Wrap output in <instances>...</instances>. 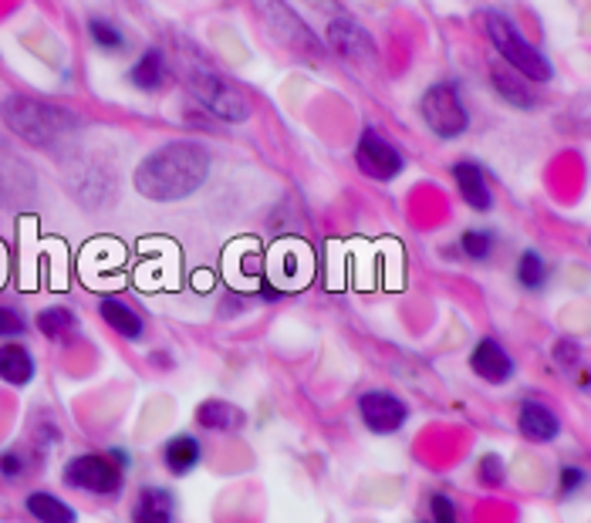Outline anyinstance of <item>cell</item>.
I'll return each instance as SVG.
<instances>
[{"instance_id": "cell-17", "label": "cell", "mask_w": 591, "mask_h": 523, "mask_svg": "<svg viewBox=\"0 0 591 523\" xmlns=\"http://www.w3.org/2000/svg\"><path fill=\"white\" fill-rule=\"evenodd\" d=\"M196 426L210 429V432H236L247 426V416H244V409H236L233 402L207 398L196 406Z\"/></svg>"}, {"instance_id": "cell-1", "label": "cell", "mask_w": 591, "mask_h": 523, "mask_svg": "<svg viewBox=\"0 0 591 523\" xmlns=\"http://www.w3.org/2000/svg\"><path fill=\"white\" fill-rule=\"evenodd\" d=\"M210 176V152L200 142L176 139L149 152L136 166V193L152 204H179L193 196Z\"/></svg>"}, {"instance_id": "cell-16", "label": "cell", "mask_w": 591, "mask_h": 523, "mask_svg": "<svg viewBox=\"0 0 591 523\" xmlns=\"http://www.w3.org/2000/svg\"><path fill=\"white\" fill-rule=\"evenodd\" d=\"M518 429H521V435L531 439V442H551V439H558L561 422H558L555 412L544 406V402L528 398L524 406H521V416H518Z\"/></svg>"}, {"instance_id": "cell-10", "label": "cell", "mask_w": 591, "mask_h": 523, "mask_svg": "<svg viewBox=\"0 0 591 523\" xmlns=\"http://www.w3.org/2000/svg\"><path fill=\"white\" fill-rule=\"evenodd\" d=\"M328 37V48L345 58L348 65H375V42H372V34L359 24V21H351V18H335L325 31Z\"/></svg>"}, {"instance_id": "cell-5", "label": "cell", "mask_w": 591, "mask_h": 523, "mask_svg": "<svg viewBox=\"0 0 591 523\" xmlns=\"http://www.w3.org/2000/svg\"><path fill=\"white\" fill-rule=\"evenodd\" d=\"M247 4L260 14L264 27L274 34V42L285 45L291 55H298L304 61L322 58L318 34L301 21V14L288 4V0H247Z\"/></svg>"}, {"instance_id": "cell-18", "label": "cell", "mask_w": 591, "mask_h": 523, "mask_svg": "<svg viewBox=\"0 0 591 523\" xmlns=\"http://www.w3.org/2000/svg\"><path fill=\"white\" fill-rule=\"evenodd\" d=\"M200 460H204V446H200V439L189 435V432H176L163 446V463L173 476L193 473L196 466H200Z\"/></svg>"}, {"instance_id": "cell-26", "label": "cell", "mask_w": 591, "mask_h": 523, "mask_svg": "<svg viewBox=\"0 0 591 523\" xmlns=\"http://www.w3.org/2000/svg\"><path fill=\"white\" fill-rule=\"evenodd\" d=\"M460 247L470 260H487L494 254V233L487 230H466L460 236Z\"/></svg>"}, {"instance_id": "cell-24", "label": "cell", "mask_w": 591, "mask_h": 523, "mask_svg": "<svg viewBox=\"0 0 591 523\" xmlns=\"http://www.w3.org/2000/svg\"><path fill=\"white\" fill-rule=\"evenodd\" d=\"M518 280L524 291H541L547 284V264L537 251H524L518 260Z\"/></svg>"}, {"instance_id": "cell-13", "label": "cell", "mask_w": 591, "mask_h": 523, "mask_svg": "<svg viewBox=\"0 0 591 523\" xmlns=\"http://www.w3.org/2000/svg\"><path fill=\"white\" fill-rule=\"evenodd\" d=\"M453 183L463 196V204L477 213H487L494 207V193H490V183H487V173L477 166V163H456L453 166Z\"/></svg>"}, {"instance_id": "cell-9", "label": "cell", "mask_w": 591, "mask_h": 523, "mask_svg": "<svg viewBox=\"0 0 591 523\" xmlns=\"http://www.w3.org/2000/svg\"><path fill=\"white\" fill-rule=\"evenodd\" d=\"M359 416L369 426V432L375 435H392L399 432L409 419V406L396 395V392H385V388H372L359 395Z\"/></svg>"}, {"instance_id": "cell-11", "label": "cell", "mask_w": 591, "mask_h": 523, "mask_svg": "<svg viewBox=\"0 0 591 523\" xmlns=\"http://www.w3.org/2000/svg\"><path fill=\"white\" fill-rule=\"evenodd\" d=\"M34 196V173L18 152L0 139V204L8 207H24Z\"/></svg>"}, {"instance_id": "cell-12", "label": "cell", "mask_w": 591, "mask_h": 523, "mask_svg": "<svg viewBox=\"0 0 591 523\" xmlns=\"http://www.w3.org/2000/svg\"><path fill=\"white\" fill-rule=\"evenodd\" d=\"M470 369L490 385H503V382L514 379V361H510L503 345L494 338L477 341V348H473V355H470Z\"/></svg>"}, {"instance_id": "cell-20", "label": "cell", "mask_w": 591, "mask_h": 523, "mask_svg": "<svg viewBox=\"0 0 591 523\" xmlns=\"http://www.w3.org/2000/svg\"><path fill=\"white\" fill-rule=\"evenodd\" d=\"M490 78H494V89L503 95V102H510L514 108H534L537 98L528 85V78L518 74L514 68H507V65H494L490 68Z\"/></svg>"}, {"instance_id": "cell-21", "label": "cell", "mask_w": 591, "mask_h": 523, "mask_svg": "<svg viewBox=\"0 0 591 523\" xmlns=\"http://www.w3.org/2000/svg\"><path fill=\"white\" fill-rule=\"evenodd\" d=\"M37 365H34V358L24 345H0V382H8V385H27L34 379Z\"/></svg>"}, {"instance_id": "cell-32", "label": "cell", "mask_w": 591, "mask_h": 523, "mask_svg": "<svg viewBox=\"0 0 591 523\" xmlns=\"http://www.w3.org/2000/svg\"><path fill=\"white\" fill-rule=\"evenodd\" d=\"M584 469H578V466H565L561 469V493H575V490H581L584 487Z\"/></svg>"}, {"instance_id": "cell-19", "label": "cell", "mask_w": 591, "mask_h": 523, "mask_svg": "<svg viewBox=\"0 0 591 523\" xmlns=\"http://www.w3.org/2000/svg\"><path fill=\"white\" fill-rule=\"evenodd\" d=\"M166 78H170V61H166V55L160 48L142 51V58L129 71V82L139 92H160L166 85Z\"/></svg>"}, {"instance_id": "cell-22", "label": "cell", "mask_w": 591, "mask_h": 523, "mask_svg": "<svg viewBox=\"0 0 591 523\" xmlns=\"http://www.w3.org/2000/svg\"><path fill=\"white\" fill-rule=\"evenodd\" d=\"M24 507H27V513H31L37 523H78L74 510H71L61 497L45 493V490L31 493V497L24 500Z\"/></svg>"}, {"instance_id": "cell-27", "label": "cell", "mask_w": 591, "mask_h": 523, "mask_svg": "<svg viewBox=\"0 0 591 523\" xmlns=\"http://www.w3.org/2000/svg\"><path fill=\"white\" fill-rule=\"evenodd\" d=\"M27 332V317L18 311V307H8V304H0V338L4 341H14Z\"/></svg>"}, {"instance_id": "cell-23", "label": "cell", "mask_w": 591, "mask_h": 523, "mask_svg": "<svg viewBox=\"0 0 591 523\" xmlns=\"http://www.w3.org/2000/svg\"><path fill=\"white\" fill-rule=\"evenodd\" d=\"M74 328H78V317L68 307H48V311L37 314V332H42L45 338H51V341L68 338Z\"/></svg>"}, {"instance_id": "cell-8", "label": "cell", "mask_w": 591, "mask_h": 523, "mask_svg": "<svg viewBox=\"0 0 591 523\" xmlns=\"http://www.w3.org/2000/svg\"><path fill=\"white\" fill-rule=\"evenodd\" d=\"M355 166H359L362 176H369V179H375V183H392V179L403 173L406 159H403V152L392 146L379 129L366 126L362 136H359V142H355Z\"/></svg>"}, {"instance_id": "cell-25", "label": "cell", "mask_w": 591, "mask_h": 523, "mask_svg": "<svg viewBox=\"0 0 591 523\" xmlns=\"http://www.w3.org/2000/svg\"><path fill=\"white\" fill-rule=\"evenodd\" d=\"M89 37L95 42V48H102V51H123L126 48V34L118 31L108 18H92L89 21Z\"/></svg>"}, {"instance_id": "cell-6", "label": "cell", "mask_w": 591, "mask_h": 523, "mask_svg": "<svg viewBox=\"0 0 591 523\" xmlns=\"http://www.w3.org/2000/svg\"><path fill=\"white\" fill-rule=\"evenodd\" d=\"M419 112H422V123L432 129V136H440V139H456L470 129V112H466L456 85H450V82L432 85L422 95Z\"/></svg>"}, {"instance_id": "cell-4", "label": "cell", "mask_w": 591, "mask_h": 523, "mask_svg": "<svg viewBox=\"0 0 591 523\" xmlns=\"http://www.w3.org/2000/svg\"><path fill=\"white\" fill-rule=\"evenodd\" d=\"M484 31L490 37V45L497 48V55L503 58L507 68H514L518 74H524L528 82H551V74H555V68H551V61L528 42V37L514 27V21H510L507 14L500 11H484Z\"/></svg>"}, {"instance_id": "cell-14", "label": "cell", "mask_w": 591, "mask_h": 523, "mask_svg": "<svg viewBox=\"0 0 591 523\" xmlns=\"http://www.w3.org/2000/svg\"><path fill=\"white\" fill-rule=\"evenodd\" d=\"M99 314H102L105 325H108L118 338H126V341H139L142 332H146L142 314H139L132 304H126L123 298H102V301H99Z\"/></svg>"}, {"instance_id": "cell-2", "label": "cell", "mask_w": 591, "mask_h": 523, "mask_svg": "<svg viewBox=\"0 0 591 523\" xmlns=\"http://www.w3.org/2000/svg\"><path fill=\"white\" fill-rule=\"evenodd\" d=\"M0 118L4 126L24 139L34 149H61L82 132V118L74 112L42 102V98H27V95H4L0 98Z\"/></svg>"}, {"instance_id": "cell-7", "label": "cell", "mask_w": 591, "mask_h": 523, "mask_svg": "<svg viewBox=\"0 0 591 523\" xmlns=\"http://www.w3.org/2000/svg\"><path fill=\"white\" fill-rule=\"evenodd\" d=\"M65 483L71 490H82L92 497H115L123 490V466L112 456L82 453L65 463Z\"/></svg>"}, {"instance_id": "cell-3", "label": "cell", "mask_w": 591, "mask_h": 523, "mask_svg": "<svg viewBox=\"0 0 591 523\" xmlns=\"http://www.w3.org/2000/svg\"><path fill=\"white\" fill-rule=\"evenodd\" d=\"M176 65H179L183 85L189 89L196 105L207 108L213 118H220V123H233V126L247 123V118H251L247 95L236 89L233 82H227V78L210 61H204L200 55H196L193 45L176 48Z\"/></svg>"}, {"instance_id": "cell-30", "label": "cell", "mask_w": 591, "mask_h": 523, "mask_svg": "<svg viewBox=\"0 0 591 523\" xmlns=\"http://www.w3.org/2000/svg\"><path fill=\"white\" fill-rule=\"evenodd\" d=\"M555 361H558V365H568V369H575L578 361H581V348H578V341H571V338H561V341H555Z\"/></svg>"}, {"instance_id": "cell-29", "label": "cell", "mask_w": 591, "mask_h": 523, "mask_svg": "<svg viewBox=\"0 0 591 523\" xmlns=\"http://www.w3.org/2000/svg\"><path fill=\"white\" fill-rule=\"evenodd\" d=\"M429 507H432V523H460L456 503H453L447 493H432V497H429Z\"/></svg>"}, {"instance_id": "cell-28", "label": "cell", "mask_w": 591, "mask_h": 523, "mask_svg": "<svg viewBox=\"0 0 591 523\" xmlns=\"http://www.w3.org/2000/svg\"><path fill=\"white\" fill-rule=\"evenodd\" d=\"M477 473H480V479L487 483V487H500V483L507 479V469H503V460H500V456H494V453H487V456L480 460V466H477Z\"/></svg>"}, {"instance_id": "cell-31", "label": "cell", "mask_w": 591, "mask_h": 523, "mask_svg": "<svg viewBox=\"0 0 591 523\" xmlns=\"http://www.w3.org/2000/svg\"><path fill=\"white\" fill-rule=\"evenodd\" d=\"M24 456L18 450H8V453H0V473H4L8 479H18L24 473Z\"/></svg>"}, {"instance_id": "cell-15", "label": "cell", "mask_w": 591, "mask_h": 523, "mask_svg": "<svg viewBox=\"0 0 591 523\" xmlns=\"http://www.w3.org/2000/svg\"><path fill=\"white\" fill-rule=\"evenodd\" d=\"M176 497L166 487H142L132 503V523H173Z\"/></svg>"}]
</instances>
